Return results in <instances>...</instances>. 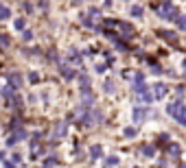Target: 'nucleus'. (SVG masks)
I'll list each match as a JSON object with an SVG mask.
<instances>
[{"mask_svg":"<svg viewBox=\"0 0 186 168\" xmlns=\"http://www.w3.org/2000/svg\"><path fill=\"white\" fill-rule=\"evenodd\" d=\"M2 94H4L7 98H11V96H13V87H11V85H9V87H4V89H2Z\"/></svg>","mask_w":186,"mask_h":168,"instance_id":"13","label":"nucleus"},{"mask_svg":"<svg viewBox=\"0 0 186 168\" xmlns=\"http://www.w3.org/2000/svg\"><path fill=\"white\" fill-rule=\"evenodd\" d=\"M142 153H144V155H153V149H151V146H144Z\"/></svg>","mask_w":186,"mask_h":168,"instance_id":"21","label":"nucleus"},{"mask_svg":"<svg viewBox=\"0 0 186 168\" xmlns=\"http://www.w3.org/2000/svg\"><path fill=\"white\" fill-rule=\"evenodd\" d=\"M31 37H33V33H31V31H24V40H26V42H29V40H31Z\"/></svg>","mask_w":186,"mask_h":168,"instance_id":"22","label":"nucleus"},{"mask_svg":"<svg viewBox=\"0 0 186 168\" xmlns=\"http://www.w3.org/2000/svg\"><path fill=\"white\" fill-rule=\"evenodd\" d=\"M112 89H114V83H112V81H105V92L112 94Z\"/></svg>","mask_w":186,"mask_h":168,"instance_id":"19","label":"nucleus"},{"mask_svg":"<svg viewBox=\"0 0 186 168\" xmlns=\"http://www.w3.org/2000/svg\"><path fill=\"white\" fill-rule=\"evenodd\" d=\"M9 79H11V83H13V85H22V77H20L18 72H13V74H11Z\"/></svg>","mask_w":186,"mask_h":168,"instance_id":"9","label":"nucleus"},{"mask_svg":"<svg viewBox=\"0 0 186 168\" xmlns=\"http://www.w3.org/2000/svg\"><path fill=\"white\" fill-rule=\"evenodd\" d=\"M175 118H178V122L186 125V107H182V111H178V114H175Z\"/></svg>","mask_w":186,"mask_h":168,"instance_id":"5","label":"nucleus"},{"mask_svg":"<svg viewBox=\"0 0 186 168\" xmlns=\"http://www.w3.org/2000/svg\"><path fill=\"white\" fill-rule=\"evenodd\" d=\"M164 37H169V42H175V33H162Z\"/></svg>","mask_w":186,"mask_h":168,"instance_id":"20","label":"nucleus"},{"mask_svg":"<svg viewBox=\"0 0 186 168\" xmlns=\"http://www.w3.org/2000/svg\"><path fill=\"white\" fill-rule=\"evenodd\" d=\"M136 133H138V131H136L134 127H132V129H125V135H127V138H134Z\"/></svg>","mask_w":186,"mask_h":168,"instance_id":"15","label":"nucleus"},{"mask_svg":"<svg viewBox=\"0 0 186 168\" xmlns=\"http://www.w3.org/2000/svg\"><path fill=\"white\" fill-rule=\"evenodd\" d=\"M160 15L166 18V20H175V18H178V11L173 9V4H164V7L160 9Z\"/></svg>","mask_w":186,"mask_h":168,"instance_id":"1","label":"nucleus"},{"mask_svg":"<svg viewBox=\"0 0 186 168\" xmlns=\"http://www.w3.org/2000/svg\"><path fill=\"white\" fill-rule=\"evenodd\" d=\"M178 24H180V29H184L186 31V15H182V18L178 20Z\"/></svg>","mask_w":186,"mask_h":168,"instance_id":"18","label":"nucleus"},{"mask_svg":"<svg viewBox=\"0 0 186 168\" xmlns=\"http://www.w3.org/2000/svg\"><path fill=\"white\" fill-rule=\"evenodd\" d=\"M147 107H136L134 109V122H140V120H144V116H147Z\"/></svg>","mask_w":186,"mask_h":168,"instance_id":"4","label":"nucleus"},{"mask_svg":"<svg viewBox=\"0 0 186 168\" xmlns=\"http://www.w3.org/2000/svg\"><path fill=\"white\" fill-rule=\"evenodd\" d=\"M9 15H11V11H9V9H4V7H0V20H7Z\"/></svg>","mask_w":186,"mask_h":168,"instance_id":"12","label":"nucleus"},{"mask_svg":"<svg viewBox=\"0 0 186 168\" xmlns=\"http://www.w3.org/2000/svg\"><path fill=\"white\" fill-rule=\"evenodd\" d=\"M24 138H26V131H15V133H13L9 140H7V144H9V146H13L18 140H24Z\"/></svg>","mask_w":186,"mask_h":168,"instance_id":"3","label":"nucleus"},{"mask_svg":"<svg viewBox=\"0 0 186 168\" xmlns=\"http://www.w3.org/2000/svg\"><path fill=\"white\" fill-rule=\"evenodd\" d=\"M136 168H140V166H136Z\"/></svg>","mask_w":186,"mask_h":168,"instance_id":"23","label":"nucleus"},{"mask_svg":"<svg viewBox=\"0 0 186 168\" xmlns=\"http://www.w3.org/2000/svg\"><path fill=\"white\" fill-rule=\"evenodd\" d=\"M101 153H103V151H101V146H92V149H90V157H92V160L101 157Z\"/></svg>","mask_w":186,"mask_h":168,"instance_id":"6","label":"nucleus"},{"mask_svg":"<svg viewBox=\"0 0 186 168\" xmlns=\"http://www.w3.org/2000/svg\"><path fill=\"white\" fill-rule=\"evenodd\" d=\"M116 164H118V157H116V155H112V157H107V160H105V166H107V168L116 166Z\"/></svg>","mask_w":186,"mask_h":168,"instance_id":"8","label":"nucleus"},{"mask_svg":"<svg viewBox=\"0 0 186 168\" xmlns=\"http://www.w3.org/2000/svg\"><path fill=\"white\" fill-rule=\"evenodd\" d=\"M15 29H20V31L24 29V20H22V18H18V20H15Z\"/></svg>","mask_w":186,"mask_h":168,"instance_id":"17","label":"nucleus"},{"mask_svg":"<svg viewBox=\"0 0 186 168\" xmlns=\"http://www.w3.org/2000/svg\"><path fill=\"white\" fill-rule=\"evenodd\" d=\"M64 77H66V79H72V77H75V72H72L70 68H64Z\"/></svg>","mask_w":186,"mask_h":168,"instance_id":"14","label":"nucleus"},{"mask_svg":"<svg viewBox=\"0 0 186 168\" xmlns=\"http://www.w3.org/2000/svg\"><path fill=\"white\" fill-rule=\"evenodd\" d=\"M129 13H132L134 18H140V15H142V7H132V9H129Z\"/></svg>","mask_w":186,"mask_h":168,"instance_id":"10","label":"nucleus"},{"mask_svg":"<svg viewBox=\"0 0 186 168\" xmlns=\"http://www.w3.org/2000/svg\"><path fill=\"white\" fill-rule=\"evenodd\" d=\"M178 109H180V103H171V105L166 107V111H169L171 116H175V114H178Z\"/></svg>","mask_w":186,"mask_h":168,"instance_id":"7","label":"nucleus"},{"mask_svg":"<svg viewBox=\"0 0 186 168\" xmlns=\"http://www.w3.org/2000/svg\"><path fill=\"white\" fill-rule=\"evenodd\" d=\"M153 92H155V94H153L155 98H164V96H166V85L164 83H155L153 85Z\"/></svg>","mask_w":186,"mask_h":168,"instance_id":"2","label":"nucleus"},{"mask_svg":"<svg viewBox=\"0 0 186 168\" xmlns=\"http://www.w3.org/2000/svg\"><path fill=\"white\" fill-rule=\"evenodd\" d=\"M138 96L142 98V100H144V103H151V98H153V96L149 94V89H144V92H142V94H138Z\"/></svg>","mask_w":186,"mask_h":168,"instance_id":"11","label":"nucleus"},{"mask_svg":"<svg viewBox=\"0 0 186 168\" xmlns=\"http://www.w3.org/2000/svg\"><path fill=\"white\" fill-rule=\"evenodd\" d=\"M64 133H66V125H59L57 131H55V135H64Z\"/></svg>","mask_w":186,"mask_h":168,"instance_id":"16","label":"nucleus"}]
</instances>
